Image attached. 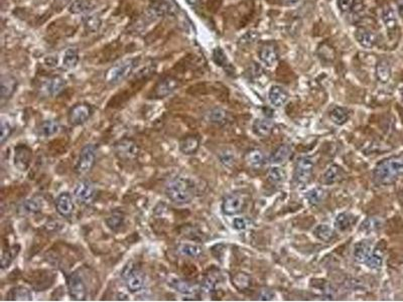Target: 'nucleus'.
I'll return each instance as SVG.
<instances>
[{"mask_svg": "<svg viewBox=\"0 0 403 302\" xmlns=\"http://www.w3.org/2000/svg\"><path fill=\"white\" fill-rule=\"evenodd\" d=\"M244 201L236 194L227 195L222 201V212L226 216H235L243 209Z\"/></svg>", "mask_w": 403, "mask_h": 302, "instance_id": "f8f14e48", "label": "nucleus"}, {"mask_svg": "<svg viewBox=\"0 0 403 302\" xmlns=\"http://www.w3.org/2000/svg\"><path fill=\"white\" fill-rule=\"evenodd\" d=\"M345 176L343 168L337 164L331 165L322 175V182L325 185H333L341 181Z\"/></svg>", "mask_w": 403, "mask_h": 302, "instance_id": "aec40b11", "label": "nucleus"}, {"mask_svg": "<svg viewBox=\"0 0 403 302\" xmlns=\"http://www.w3.org/2000/svg\"><path fill=\"white\" fill-rule=\"evenodd\" d=\"M380 228V222L375 218H369L364 221L361 226V231L363 232H374Z\"/></svg>", "mask_w": 403, "mask_h": 302, "instance_id": "de8ad7c7", "label": "nucleus"}, {"mask_svg": "<svg viewBox=\"0 0 403 302\" xmlns=\"http://www.w3.org/2000/svg\"><path fill=\"white\" fill-rule=\"evenodd\" d=\"M268 98L274 107L279 108L289 100V94L280 86H272L268 94Z\"/></svg>", "mask_w": 403, "mask_h": 302, "instance_id": "5701e85b", "label": "nucleus"}, {"mask_svg": "<svg viewBox=\"0 0 403 302\" xmlns=\"http://www.w3.org/2000/svg\"><path fill=\"white\" fill-rule=\"evenodd\" d=\"M115 152L120 159H132L138 155L137 144L130 139H122L115 144Z\"/></svg>", "mask_w": 403, "mask_h": 302, "instance_id": "9b49d317", "label": "nucleus"}, {"mask_svg": "<svg viewBox=\"0 0 403 302\" xmlns=\"http://www.w3.org/2000/svg\"><path fill=\"white\" fill-rule=\"evenodd\" d=\"M314 235L322 242H331L335 237V231L332 226L327 224H321L314 230Z\"/></svg>", "mask_w": 403, "mask_h": 302, "instance_id": "c85d7f7f", "label": "nucleus"}, {"mask_svg": "<svg viewBox=\"0 0 403 302\" xmlns=\"http://www.w3.org/2000/svg\"><path fill=\"white\" fill-rule=\"evenodd\" d=\"M351 9H352V11H353L354 14L359 15V14H361V13L364 11V5H363L362 1H360V0H356L355 2H353Z\"/></svg>", "mask_w": 403, "mask_h": 302, "instance_id": "4d7b16f0", "label": "nucleus"}, {"mask_svg": "<svg viewBox=\"0 0 403 302\" xmlns=\"http://www.w3.org/2000/svg\"><path fill=\"white\" fill-rule=\"evenodd\" d=\"M352 0H338V6L341 11L347 12L352 8Z\"/></svg>", "mask_w": 403, "mask_h": 302, "instance_id": "5fc2aeb1", "label": "nucleus"}, {"mask_svg": "<svg viewBox=\"0 0 403 302\" xmlns=\"http://www.w3.org/2000/svg\"><path fill=\"white\" fill-rule=\"evenodd\" d=\"M330 118L336 125H344L349 119V111L344 107H335L330 113Z\"/></svg>", "mask_w": 403, "mask_h": 302, "instance_id": "c9c22d12", "label": "nucleus"}, {"mask_svg": "<svg viewBox=\"0 0 403 302\" xmlns=\"http://www.w3.org/2000/svg\"><path fill=\"white\" fill-rule=\"evenodd\" d=\"M213 59L214 62L221 67H226L228 64L227 58H226V54L223 51V50L221 48H216L213 51Z\"/></svg>", "mask_w": 403, "mask_h": 302, "instance_id": "603ef678", "label": "nucleus"}, {"mask_svg": "<svg viewBox=\"0 0 403 302\" xmlns=\"http://www.w3.org/2000/svg\"><path fill=\"white\" fill-rule=\"evenodd\" d=\"M273 297H274V293H273V291L270 290V289H263V290H261V292L259 293V298H260L261 300H265V301L271 300V299H273Z\"/></svg>", "mask_w": 403, "mask_h": 302, "instance_id": "6e6d98bb", "label": "nucleus"}, {"mask_svg": "<svg viewBox=\"0 0 403 302\" xmlns=\"http://www.w3.org/2000/svg\"><path fill=\"white\" fill-rule=\"evenodd\" d=\"M265 155L260 149H252L246 155V161L252 168H261L265 164Z\"/></svg>", "mask_w": 403, "mask_h": 302, "instance_id": "c756f323", "label": "nucleus"}, {"mask_svg": "<svg viewBox=\"0 0 403 302\" xmlns=\"http://www.w3.org/2000/svg\"><path fill=\"white\" fill-rule=\"evenodd\" d=\"M167 285L171 288H174L176 291L182 294H186V295H193L199 291L195 285L190 284L189 282L185 281L176 276H170L168 278Z\"/></svg>", "mask_w": 403, "mask_h": 302, "instance_id": "dca6fc26", "label": "nucleus"}, {"mask_svg": "<svg viewBox=\"0 0 403 302\" xmlns=\"http://www.w3.org/2000/svg\"><path fill=\"white\" fill-rule=\"evenodd\" d=\"M166 197L177 204L189 203L196 195V185L188 177H176L165 187Z\"/></svg>", "mask_w": 403, "mask_h": 302, "instance_id": "f03ea898", "label": "nucleus"}, {"mask_svg": "<svg viewBox=\"0 0 403 302\" xmlns=\"http://www.w3.org/2000/svg\"><path fill=\"white\" fill-rule=\"evenodd\" d=\"M219 159L224 166L232 167L235 162V155L233 154L232 151L225 150V151H222V152L219 154Z\"/></svg>", "mask_w": 403, "mask_h": 302, "instance_id": "09e8293b", "label": "nucleus"}, {"mask_svg": "<svg viewBox=\"0 0 403 302\" xmlns=\"http://www.w3.org/2000/svg\"><path fill=\"white\" fill-rule=\"evenodd\" d=\"M178 251L187 257L190 258H198L203 254V248L197 244H188V243H184L181 244Z\"/></svg>", "mask_w": 403, "mask_h": 302, "instance_id": "72a5a7b5", "label": "nucleus"}, {"mask_svg": "<svg viewBox=\"0 0 403 302\" xmlns=\"http://www.w3.org/2000/svg\"><path fill=\"white\" fill-rule=\"evenodd\" d=\"M17 87V81L11 76H3L1 79V96L3 99H9Z\"/></svg>", "mask_w": 403, "mask_h": 302, "instance_id": "7c9ffc66", "label": "nucleus"}, {"mask_svg": "<svg viewBox=\"0 0 403 302\" xmlns=\"http://www.w3.org/2000/svg\"><path fill=\"white\" fill-rule=\"evenodd\" d=\"M122 277L129 292L136 293L142 290L144 286V275L136 268L132 262H129L122 271Z\"/></svg>", "mask_w": 403, "mask_h": 302, "instance_id": "20e7f679", "label": "nucleus"}, {"mask_svg": "<svg viewBox=\"0 0 403 302\" xmlns=\"http://www.w3.org/2000/svg\"><path fill=\"white\" fill-rule=\"evenodd\" d=\"M179 147L181 152L186 155L195 154L200 147V140L195 135H188L180 140Z\"/></svg>", "mask_w": 403, "mask_h": 302, "instance_id": "4be33fe9", "label": "nucleus"}, {"mask_svg": "<svg viewBox=\"0 0 403 302\" xmlns=\"http://www.w3.org/2000/svg\"><path fill=\"white\" fill-rule=\"evenodd\" d=\"M55 210L63 218L70 219L73 215L74 211V203L72 197L69 193L64 192L56 197L54 201Z\"/></svg>", "mask_w": 403, "mask_h": 302, "instance_id": "4468645a", "label": "nucleus"}, {"mask_svg": "<svg viewBox=\"0 0 403 302\" xmlns=\"http://www.w3.org/2000/svg\"><path fill=\"white\" fill-rule=\"evenodd\" d=\"M385 241H380L375 248H373L371 255L367 262L365 263L367 267L373 270H378L383 265V256H384L385 251Z\"/></svg>", "mask_w": 403, "mask_h": 302, "instance_id": "f3484780", "label": "nucleus"}, {"mask_svg": "<svg viewBox=\"0 0 403 302\" xmlns=\"http://www.w3.org/2000/svg\"><path fill=\"white\" fill-rule=\"evenodd\" d=\"M274 123L272 120L267 118H258L254 121L252 129L254 133L259 137H268L272 133Z\"/></svg>", "mask_w": 403, "mask_h": 302, "instance_id": "412c9836", "label": "nucleus"}, {"mask_svg": "<svg viewBox=\"0 0 403 302\" xmlns=\"http://www.w3.org/2000/svg\"><path fill=\"white\" fill-rule=\"evenodd\" d=\"M382 20L385 24L388 31H394L397 26V20L395 11L390 7L387 6L382 11Z\"/></svg>", "mask_w": 403, "mask_h": 302, "instance_id": "79ce46f5", "label": "nucleus"}, {"mask_svg": "<svg viewBox=\"0 0 403 302\" xmlns=\"http://www.w3.org/2000/svg\"><path fill=\"white\" fill-rule=\"evenodd\" d=\"M232 283L236 289L239 291L247 290L251 285V277L247 273L238 272L232 278Z\"/></svg>", "mask_w": 403, "mask_h": 302, "instance_id": "e433bc0d", "label": "nucleus"}, {"mask_svg": "<svg viewBox=\"0 0 403 302\" xmlns=\"http://www.w3.org/2000/svg\"><path fill=\"white\" fill-rule=\"evenodd\" d=\"M356 40L364 49H372L377 44V35L366 27H359L356 30Z\"/></svg>", "mask_w": 403, "mask_h": 302, "instance_id": "a211bd4d", "label": "nucleus"}, {"mask_svg": "<svg viewBox=\"0 0 403 302\" xmlns=\"http://www.w3.org/2000/svg\"><path fill=\"white\" fill-rule=\"evenodd\" d=\"M179 81L174 77H165L161 79L153 89L155 98H164L174 93L179 87Z\"/></svg>", "mask_w": 403, "mask_h": 302, "instance_id": "ddd939ff", "label": "nucleus"}, {"mask_svg": "<svg viewBox=\"0 0 403 302\" xmlns=\"http://www.w3.org/2000/svg\"><path fill=\"white\" fill-rule=\"evenodd\" d=\"M32 299L31 293L28 289L23 287V286H17L13 287L9 290L7 293V300H12V301H30Z\"/></svg>", "mask_w": 403, "mask_h": 302, "instance_id": "2f4dec72", "label": "nucleus"}, {"mask_svg": "<svg viewBox=\"0 0 403 302\" xmlns=\"http://www.w3.org/2000/svg\"><path fill=\"white\" fill-rule=\"evenodd\" d=\"M292 153V149L287 144L279 145L269 157V161L274 165H279L285 163L289 160Z\"/></svg>", "mask_w": 403, "mask_h": 302, "instance_id": "b1692460", "label": "nucleus"}, {"mask_svg": "<svg viewBox=\"0 0 403 302\" xmlns=\"http://www.w3.org/2000/svg\"><path fill=\"white\" fill-rule=\"evenodd\" d=\"M268 179L276 184L282 183L286 179V173L282 167L274 165L268 172Z\"/></svg>", "mask_w": 403, "mask_h": 302, "instance_id": "a18cd8bd", "label": "nucleus"}, {"mask_svg": "<svg viewBox=\"0 0 403 302\" xmlns=\"http://www.w3.org/2000/svg\"><path fill=\"white\" fill-rule=\"evenodd\" d=\"M124 222H125L124 216L119 213L112 214L110 217L106 219V224L108 226V228L114 232L120 231L122 226H124Z\"/></svg>", "mask_w": 403, "mask_h": 302, "instance_id": "c03bdc74", "label": "nucleus"}, {"mask_svg": "<svg viewBox=\"0 0 403 302\" xmlns=\"http://www.w3.org/2000/svg\"><path fill=\"white\" fill-rule=\"evenodd\" d=\"M92 114V108L88 104H77L70 111L68 120L73 126L84 124Z\"/></svg>", "mask_w": 403, "mask_h": 302, "instance_id": "1a4fd4ad", "label": "nucleus"}, {"mask_svg": "<svg viewBox=\"0 0 403 302\" xmlns=\"http://www.w3.org/2000/svg\"><path fill=\"white\" fill-rule=\"evenodd\" d=\"M95 186L89 180H81L74 188V197L80 203H89L95 197Z\"/></svg>", "mask_w": 403, "mask_h": 302, "instance_id": "9d476101", "label": "nucleus"}, {"mask_svg": "<svg viewBox=\"0 0 403 302\" xmlns=\"http://www.w3.org/2000/svg\"><path fill=\"white\" fill-rule=\"evenodd\" d=\"M376 77L380 83L385 84L391 78V66L385 59L380 60L376 65Z\"/></svg>", "mask_w": 403, "mask_h": 302, "instance_id": "bb28decb", "label": "nucleus"}, {"mask_svg": "<svg viewBox=\"0 0 403 302\" xmlns=\"http://www.w3.org/2000/svg\"><path fill=\"white\" fill-rule=\"evenodd\" d=\"M79 62V51L75 48H70L66 50L64 60H63V65L66 69L72 70L75 69L76 66L78 65Z\"/></svg>", "mask_w": 403, "mask_h": 302, "instance_id": "ea45409f", "label": "nucleus"}, {"mask_svg": "<svg viewBox=\"0 0 403 302\" xmlns=\"http://www.w3.org/2000/svg\"><path fill=\"white\" fill-rule=\"evenodd\" d=\"M84 25L88 31L95 32L96 30H98L101 25V20L99 15L91 14L87 16L84 20Z\"/></svg>", "mask_w": 403, "mask_h": 302, "instance_id": "49530a36", "label": "nucleus"}, {"mask_svg": "<svg viewBox=\"0 0 403 302\" xmlns=\"http://www.w3.org/2000/svg\"><path fill=\"white\" fill-rule=\"evenodd\" d=\"M282 1L287 6H293V5L297 4L300 1V0H282Z\"/></svg>", "mask_w": 403, "mask_h": 302, "instance_id": "13d9d810", "label": "nucleus"}, {"mask_svg": "<svg viewBox=\"0 0 403 302\" xmlns=\"http://www.w3.org/2000/svg\"><path fill=\"white\" fill-rule=\"evenodd\" d=\"M356 217L350 213H341L335 220V228L339 232H347L354 226Z\"/></svg>", "mask_w": 403, "mask_h": 302, "instance_id": "393cba45", "label": "nucleus"}, {"mask_svg": "<svg viewBox=\"0 0 403 302\" xmlns=\"http://www.w3.org/2000/svg\"><path fill=\"white\" fill-rule=\"evenodd\" d=\"M60 131V124L55 120H46L38 127V134L44 138L55 135Z\"/></svg>", "mask_w": 403, "mask_h": 302, "instance_id": "cd10ccee", "label": "nucleus"}, {"mask_svg": "<svg viewBox=\"0 0 403 302\" xmlns=\"http://www.w3.org/2000/svg\"><path fill=\"white\" fill-rule=\"evenodd\" d=\"M220 278H221V274L218 271L217 272L211 271L205 276V279L203 281V289L208 293L216 291Z\"/></svg>", "mask_w": 403, "mask_h": 302, "instance_id": "f704fd0d", "label": "nucleus"}, {"mask_svg": "<svg viewBox=\"0 0 403 302\" xmlns=\"http://www.w3.org/2000/svg\"><path fill=\"white\" fill-rule=\"evenodd\" d=\"M43 209V201L40 199L31 198L25 201L21 206H19V212L23 215H36Z\"/></svg>", "mask_w": 403, "mask_h": 302, "instance_id": "a878e982", "label": "nucleus"}, {"mask_svg": "<svg viewBox=\"0 0 403 302\" xmlns=\"http://www.w3.org/2000/svg\"><path fill=\"white\" fill-rule=\"evenodd\" d=\"M12 133V127L10 126L9 122L2 119L1 120V135H0V143L4 144L5 141L10 137Z\"/></svg>", "mask_w": 403, "mask_h": 302, "instance_id": "3c124183", "label": "nucleus"}, {"mask_svg": "<svg viewBox=\"0 0 403 302\" xmlns=\"http://www.w3.org/2000/svg\"><path fill=\"white\" fill-rule=\"evenodd\" d=\"M187 1L188 2V4H190L191 6H198L199 4H200V2H201V0H187Z\"/></svg>", "mask_w": 403, "mask_h": 302, "instance_id": "bf43d9fd", "label": "nucleus"}, {"mask_svg": "<svg viewBox=\"0 0 403 302\" xmlns=\"http://www.w3.org/2000/svg\"><path fill=\"white\" fill-rule=\"evenodd\" d=\"M96 161V147L93 144L85 145L79 155L78 161L75 166V173L79 176L89 174L95 165Z\"/></svg>", "mask_w": 403, "mask_h": 302, "instance_id": "39448f33", "label": "nucleus"}, {"mask_svg": "<svg viewBox=\"0 0 403 302\" xmlns=\"http://www.w3.org/2000/svg\"><path fill=\"white\" fill-rule=\"evenodd\" d=\"M19 252H21V246H19L18 244L13 245V246L5 250L1 258V268L2 269L8 268L11 265V263L14 261V259L17 257Z\"/></svg>", "mask_w": 403, "mask_h": 302, "instance_id": "4c0bfd02", "label": "nucleus"}, {"mask_svg": "<svg viewBox=\"0 0 403 302\" xmlns=\"http://www.w3.org/2000/svg\"><path fill=\"white\" fill-rule=\"evenodd\" d=\"M401 94H402V95H403V88L401 89Z\"/></svg>", "mask_w": 403, "mask_h": 302, "instance_id": "052dcab7", "label": "nucleus"}, {"mask_svg": "<svg viewBox=\"0 0 403 302\" xmlns=\"http://www.w3.org/2000/svg\"><path fill=\"white\" fill-rule=\"evenodd\" d=\"M233 228L237 231H245L248 228V221L244 218H235L233 220Z\"/></svg>", "mask_w": 403, "mask_h": 302, "instance_id": "864d4df0", "label": "nucleus"}, {"mask_svg": "<svg viewBox=\"0 0 403 302\" xmlns=\"http://www.w3.org/2000/svg\"><path fill=\"white\" fill-rule=\"evenodd\" d=\"M258 55L265 66L271 68L278 61V50L273 43H266L260 48Z\"/></svg>", "mask_w": 403, "mask_h": 302, "instance_id": "2eb2a0df", "label": "nucleus"}, {"mask_svg": "<svg viewBox=\"0 0 403 302\" xmlns=\"http://www.w3.org/2000/svg\"><path fill=\"white\" fill-rule=\"evenodd\" d=\"M94 6V0H76L70 6V12L74 14L84 13L93 9Z\"/></svg>", "mask_w": 403, "mask_h": 302, "instance_id": "a19ab883", "label": "nucleus"}, {"mask_svg": "<svg viewBox=\"0 0 403 302\" xmlns=\"http://www.w3.org/2000/svg\"><path fill=\"white\" fill-rule=\"evenodd\" d=\"M315 163L311 157H299L296 163L294 178L297 185H304L308 183L313 176Z\"/></svg>", "mask_w": 403, "mask_h": 302, "instance_id": "423d86ee", "label": "nucleus"}, {"mask_svg": "<svg viewBox=\"0 0 403 302\" xmlns=\"http://www.w3.org/2000/svg\"><path fill=\"white\" fill-rule=\"evenodd\" d=\"M207 118L211 123L217 124V125H222L226 122L227 112L222 108L216 107V108L211 109L207 113Z\"/></svg>", "mask_w": 403, "mask_h": 302, "instance_id": "58836bf2", "label": "nucleus"}, {"mask_svg": "<svg viewBox=\"0 0 403 302\" xmlns=\"http://www.w3.org/2000/svg\"><path fill=\"white\" fill-rule=\"evenodd\" d=\"M259 37V33L257 31H248L245 33L239 41V45L246 47L254 44Z\"/></svg>", "mask_w": 403, "mask_h": 302, "instance_id": "8fccbe9b", "label": "nucleus"}, {"mask_svg": "<svg viewBox=\"0 0 403 302\" xmlns=\"http://www.w3.org/2000/svg\"><path fill=\"white\" fill-rule=\"evenodd\" d=\"M68 291L73 300L84 301L87 298V287L83 277L78 272H73L68 276Z\"/></svg>", "mask_w": 403, "mask_h": 302, "instance_id": "0eeeda50", "label": "nucleus"}, {"mask_svg": "<svg viewBox=\"0 0 403 302\" xmlns=\"http://www.w3.org/2000/svg\"><path fill=\"white\" fill-rule=\"evenodd\" d=\"M373 250L372 244L368 240H361L355 244L354 246V258L357 262L365 264L369 259L371 252Z\"/></svg>", "mask_w": 403, "mask_h": 302, "instance_id": "6ab92c4d", "label": "nucleus"}, {"mask_svg": "<svg viewBox=\"0 0 403 302\" xmlns=\"http://www.w3.org/2000/svg\"><path fill=\"white\" fill-rule=\"evenodd\" d=\"M32 159V150L25 144H19L14 148L13 163L21 172H27Z\"/></svg>", "mask_w": 403, "mask_h": 302, "instance_id": "6e6552de", "label": "nucleus"}, {"mask_svg": "<svg viewBox=\"0 0 403 302\" xmlns=\"http://www.w3.org/2000/svg\"><path fill=\"white\" fill-rule=\"evenodd\" d=\"M325 197V192L322 187H315L305 194V199L312 205H319L322 202Z\"/></svg>", "mask_w": 403, "mask_h": 302, "instance_id": "37998d69", "label": "nucleus"}, {"mask_svg": "<svg viewBox=\"0 0 403 302\" xmlns=\"http://www.w3.org/2000/svg\"><path fill=\"white\" fill-rule=\"evenodd\" d=\"M136 65L135 59H127L112 66L105 75V80L111 85L118 84L125 80L133 72Z\"/></svg>", "mask_w": 403, "mask_h": 302, "instance_id": "7ed1b4c3", "label": "nucleus"}, {"mask_svg": "<svg viewBox=\"0 0 403 302\" xmlns=\"http://www.w3.org/2000/svg\"><path fill=\"white\" fill-rule=\"evenodd\" d=\"M66 80L60 76H54L51 78L47 84V91L51 96H56L65 89Z\"/></svg>", "mask_w": 403, "mask_h": 302, "instance_id": "473e14b6", "label": "nucleus"}, {"mask_svg": "<svg viewBox=\"0 0 403 302\" xmlns=\"http://www.w3.org/2000/svg\"><path fill=\"white\" fill-rule=\"evenodd\" d=\"M403 176V156H391L380 161L373 171V179L379 185H390Z\"/></svg>", "mask_w": 403, "mask_h": 302, "instance_id": "f257e3e1", "label": "nucleus"}]
</instances>
